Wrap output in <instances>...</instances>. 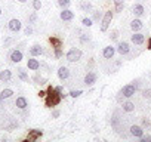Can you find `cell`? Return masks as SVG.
<instances>
[{
  "mask_svg": "<svg viewBox=\"0 0 151 142\" xmlns=\"http://www.w3.org/2000/svg\"><path fill=\"white\" fill-rule=\"evenodd\" d=\"M36 21H37V14H36V12H33V14L28 16V22H30V24H34Z\"/></svg>",
  "mask_w": 151,
  "mask_h": 142,
  "instance_id": "obj_36",
  "label": "cell"
},
{
  "mask_svg": "<svg viewBox=\"0 0 151 142\" xmlns=\"http://www.w3.org/2000/svg\"><path fill=\"white\" fill-rule=\"evenodd\" d=\"M101 19H102V14H101L99 11H95V12H93V15H92V21L99 22Z\"/></svg>",
  "mask_w": 151,
  "mask_h": 142,
  "instance_id": "obj_30",
  "label": "cell"
},
{
  "mask_svg": "<svg viewBox=\"0 0 151 142\" xmlns=\"http://www.w3.org/2000/svg\"><path fill=\"white\" fill-rule=\"evenodd\" d=\"M33 8H34V11H40V8H42L40 0H33Z\"/></svg>",
  "mask_w": 151,
  "mask_h": 142,
  "instance_id": "obj_35",
  "label": "cell"
},
{
  "mask_svg": "<svg viewBox=\"0 0 151 142\" xmlns=\"http://www.w3.org/2000/svg\"><path fill=\"white\" fill-rule=\"evenodd\" d=\"M15 105H17L19 110H25V108L28 107V102H27V99H25L24 96H18L17 101H15Z\"/></svg>",
  "mask_w": 151,
  "mask_h": 142,
  "instance_id": "obj_21",
  "label": "cell"
},
{
  "mask_svg": "<svg viewBox=\"0 0 151 142\" xmlns=\"http://www.w3.org/2000/svg\"><path fill=\"white\" fill-rule=\"evenodd\" d=\"M141 93H142V98H144V99H148V101L151 99V89H150V87L142 89V92H141Z\"/></svg>",
  "mask_w": 151,
  "mask_h": 142,
  "instance_id": "obj_29",
  "label": "cell"
},
{
  "mask_svg": "<svg viewBox=\"0 0 151 142\" xmlns=\"http://www.w3.org/2000/svg\"><path fill=\"white\" fill-rule=\"evenodd\" d=\"M110 40L111 42H117L119 40V30H113L110 33Z\"/></svg>",
  "mask_w": 151,
  "mask_h": 142,
  "instance_id": "obj_32",
  "label": "cell"
},
{
  "mask_svg": "<svg viewBox=\"0 0 151 142\" xmlns=\"http://www.w3.org/2000/svg\"><path fill=\"white\" fill-rule=\"evenodd\" d=\"M124 8V0H114V9L116 12H122Z\"/></svg>",
  "mask_w": 151,
  "mask_h": 142,
  "instance_id": "obj_26",
  "label": "cell"
},
{
  "mask_svg": "<svg viewBox=\"0 0 151 142\" xmlns=\"http://www.w3.org/2000/svg\"><path fill=\"white\" fill-rule=\"evenodd\" d=\"M24 34H25V36H31V34H33V27H31V25H27L25 30H24Z\"/></svg>",
  "mask_w": 151,
  "mask_h": 142,
  "instance_id": "obj_37",
  "label": "cell"
},
{
  "mask_svg": "<svg viewBox=\"0 0 151 142\" xmlns=\"http://www.w3.org/2000/svg\"><path fill=\"white\" fill-rule=\"evenodd\" d=\"M130 42H132L135 46H142L144 42H145V34L136 31V33H133V34L130 36Z\"/></svg>",
  "mask_w": 151,
  "mask_h": 142,
  "instance_id": "obj_8",
  "label": "cell"
},
{
  "mask_svg": "<svg viewBox=\"0 0 151 142\" xmlns=\"http://www.w3.org/2000/svg\"><path fill=\"white\" fill-rule=\"evenodd\" d=\"M42 135H43L42 130H39V129H31V130L28 132L27 138L24 139V142H34V141H37L39 138H42Z\"/></svg>",
  "mask_w": 151,
  "mask_h": 142,
  "instance_id": "obj_7",
  "label": "cell"
},
{
  "mask_svg": "<svg viewBox=\"0 0 151 142\" xmlns=\"http://www.w3.org/2000/svg\"><path fill=\"white\" fill-rule=\"evenodd\" d=\"M132 14H133L136 18H139V16H144V15H145V6H144L141 2H136V3H133V5H132Z\"/></svg>",
  "mask_w": 151,
  "mask_h": 142,
  "instance_id": "obj_6",
  "label": "cell"
},
{
  "mask_svg": "<svg viewBox=\"0 0 151 142\" xmlns=\"http://www.w3.org/2000/svg\"><path fill=\"white\" fill-rule=\"evenodd\" d=\"M17 71H18V77H19V79H21L22 82H27V83L30 82V77H28V73H27V71H25L24 68H18Z\"/></svg>",
  "mask_w": 151,
  "mask_h": 142,
  "instance_id": "obj_23",
  "label": "cell"
},
{
  "mask_svg": "<svg viewBox=\"0 0 151 142\" xmlns=\"http://www.w3.org/2000/svg\"><path fill=\"white\" fill-rule=\"evenodd\" d=\"M114 55H116V47H114V46H105V47L102 49V56H104L105 59L111 61V59L114 58Z\"/></svg>",
  "mask_w": 151,
  "mask_h": 142,
  "instance_id": "obj_11",
  "label": "cell"
},
{
  "mask_svg": "<svg viewBox=\"0 0 151 142\" xmlns=\"http://www.w3.org/2000/svg\"><path fill=\"white\" fill-rule=\"evenodd\" d=\"M27 68L31 70V71H37L40 68V62L37 59H34V56H31L28 61H27Z\"/></svg>",
  "mask_w": 151,
  "mask_h": 142,
  "instance_id": "obj_16",
  "label": "cell"
},
{
  "mask_svg": "<svg viewBox=\"0 0 151 142\" xmlns=\"http://www.w3.org/2000/svg\"><path fill=\"white\" fill-rule=\"evenodd\" d=\"M113 16H114V14H113L111 11L105 12V15L102 16V19H101V31H102V33H105V31L108 30V27H110V24H111V21H113Z\"/></svg>",
  "mask_w": 151,
  "mask_h": 142,
  "instance_id": "obj_4",
  "label": "cell"
},
{
  "mask_svg": "<svg viewBox=\"0 0 151 142\" xmlns=\"http://www.w3.org/2000/svg\"><path fill=\"white\" fill-rule=\"evenodd\" d=\"M129 132H130V135L135 136V138H141V136L144 135L142 126H138V124H132V126L129 127Z\"/></svg>",
  "mask_w": 151,
  "mask_h": 142,
  "instance_id": "obj_14",
  "label": "cell"
},
{
  "mask_svg": "<svg viewBox=\"0 0 151 142\" xmlns=\"http://www.w3.org/2000/svg\"><path fill=\"white\" fill-rule=\"evenodd\" d=\"M58 77H59V80H67L68 77H70V70L67 68V67H59L58 68Z\"/></svg>",
  "mask_w": 151,
  "mask_h": 142,
  "instance_id": "obj_17",
  "label": "cell"
},
{
  "mask_svg": "<svg viewBox=\"0 0 151 142\" xmlns=\"http://www.w3.org/2000/svg\"><path fill=\"white\" fill-rule=\"evenodd\" d=\"M79 40H80V43H89V40H91V34H86V33H82L80 36H79Z\"/></svg>",
  "mask_w": 151,
  "mask_h": 142,
  "instance_id": "obj_28",
  "label": "cell"
},
{
  "mask_svg": "<svg viewBox=\"0 0 151 142\" xmlns=\"http://www.w3.org/2000/svg\"><path fill=\"white\" fill-rule=\"evenodd\" d=\"M12 79V71L11 70H3V71H0V80L8 83L9 80Z\"/></svg>",
  "mask_w": 151,
  "mask_h": 142,
  "instance_id": "obj_20",
  "label": "cell"
},
{
  "mask_svg": "<svg viewBox=\"0 0 151 142\" xmlns=\"http://www.w3.org/2000/svg\"><path fill=\"white\" fill-rule=\"evenodd\" d=\"M116 52H119L122 56H126V55H129L130 53V44L127 43V42H119L117 43V47H116Z\"/></svg>",
  "mask_w": 151,
  "mask_h": 142,
  "instance_id": "obj_5",
  "label": "cell"
},
{
  "mask_svg": "<svg viewBox=\"0 0 151 142\" xmlns=\"http://www.w3.org/2000/svg\"><path fill=\"white\" fill-rule=\"evenodd\" d=\"M59 18H61L64 22H70V21H73V19H74V12H73V11H70L68 8H67V9H62V11H61V14H59Z\"/></svg>",
  "mask_w": 151,
  "mask_h": 142,
  "instance_id": "obj_10",
  "label": "cell"
},
{
  "mask_svg": "<svg viewBox=\"0 0 151 142\" xmlns=\"http://www.w3.org/2000/svg\"><path fill=\"white\" fill-rule=\"evenodd\" d=\"M139 83V80H136V82H132L130 85H126V86H123V89L120 90V96H119V99L123 96V98H132L133 95H135V92H136V89H138V85Z\"/></svg>",
  "mask_w": 151,
  "mask_h": 142,
  "instance_id": "obj_2",
  "label": "cell"
},
{
  "mask_svg": "<svg viewBox=\"0 0 151 142\" xmlns=\"http://www.w3.org/2000/svg\"><path fill=\"white\" fill-rule=\"evenodd\" d=\"M98 80V74L95 71H88V74L85 76V85L86 86H93Z\"/></svg>",
  "mask_w": 151,
  "mask_h": 142,
  "instance_id": "obj_9",
  "label": "cell"
},
{
  "mask_svg": "<svg viewBox=\"0 0 151 142\" xmlns=\"http://www.w3.org/2000/svg\"><path fill=\"white\" fill-rule=\"evenodd\" d=\"M68 95H70L71 98H79L80 95H83V90H80V89H77V90H71Z\"/></svg>",
  "mask_w": 151,
  "mask_h": 142,
  "instance_id": "obj_33",
  "label": "cell"
},
{
  "mask_svg": "<svg viewBox=\"0 0 151 142\" xmlns=\"http://www.w3.org/2000/svg\"><path fill=\"white\" fill-rule=\"evenodd\" d=\"M37 96H39V98H45V96H46V90H40V92L37 93Z\"/></svg>",
  "mask_w": 151,
  "mask_h": 142,
  "instance_id": "obj_43",
  "label": "cell"
},
{
  "mask_svg": "<svg viewBox=\"0 0 151 142\" xmlns=\"http://www.w3.org/2000/svg\"><path fill=\"white\" fill-rule=\"evenodd\" d=\"M56 3H58V6L61 9H67L71 5V0H56Z\"/></svg>",
  "mask_w": 151,
  "mask_h": 142,
  "instance_id": "obj_27",
  "label": "cell"
},
{
  "mask_svg": "<svg viewBox=\"0 0 151 142\" xmlns=\"http://www.w3.org/2000/svg\"><path fill=\"white\" fill-rule=\"evenodd\" d=\"M82 55H83V52H82L80 49L73 47V49H70V50L65 53V58H67L68 62H77V61L82 59Z\"/></svg>",
  "mask_w": 151,
  "mask_h": 142,
  "instance_id": "obj_3",
  "label": "cell"
},
{
  "mask_svg": "<svg viewBox=\"0 0 151 142\" xmlns=\"http://www.w3.org/2000/svg\"><path fill=\"white\" fill-rule=\"evenodd\" d=\"M8 28H9L12 33H18V31H21L22 24H21V21H19V19H11V21H9V24H8Z\"/></svg>",
  "mask_w": 151,
  "mask_h": 142,
  "instance_id": "obj_13",
  "label": "cell"
},
{
  "mask_svg": "<svg viewBox=\"0 0 151 142\" xmlns=\"http://www.w3.org/2000/svg\"><path fill=\"white\" fill-rule=\"evenodd\" d=\"M34 82H36V83H39V85H43V83H46V79H42V77L36 76V77H34Z\"/></svg>",
  "mask_w": 151,
  "mask_h": 142,
  "instance_id": "obj_39",
  "label": "cell"
},
{
  "mask_svg": "<svg viewBox=\"0 0 151 142\" xmlns=\"http://www.w3.org/2000/svg\"><path fill=\"white\" fill-rule=\"evenodd\" d=\"M80 9L83 11V12H92V9H93V6H92V3L91 2H82L80 3Z\"/></svg>",
  "mask_w": 151,
  "mask_h": 142,
  "instance_id": "obj_24",
  "label": "cell"
},
{
  "mask_svg": "<svg viewBox=\"0 0 151 142\" xmlns=\"http://www.w3.org/2000/svg\"><path fill=\"white\" fill-rule=\"evenodd\" d=\"M14 95V90L12 89H5V90H2V92H0V99H9L11 96Z\"/></svg>",
  "mask_w": 151,
  "mask_h": 142,
  "instance_id": "obj_25",
  "label": "cell"
},
{
  "mask_svg": "<svg viewBox=\"0 0 151 142\" xmlns=\"http://www.w3.org/2000/svg\"><path fill=\"white\" fill-rule=\"evenodd\" d=\"M0 16H2V9H0Z\"/></svg>",
  "mask_w": 151,
  "mask_h": 142,
  "instance_id": "obj_48",
  "label": "cell"
},
{
  "mask_svg": "<svg viewBox=\"0 0 151 142\" xmlns=\"http://www.w3.org/2000/svg\"><path fill=\"white\" fill-rule=\"evenodd\" d=\"M55 90H58V92H61V93H62V86H56V87H55Z\"/></svg>",
  "mask_w": 151,
  "mask_h": 142,
  "instance_id": "obj_45",
  "label": "cell"
},
{
  "mask_svg": "<svg viewBox=\"0 0 151 142\" xmlns=\"http://www.w3.org/2000/svg\"><path fill=\"white\" fill-rule=\"evenodd\" d=\"M59 115H61V111L59 110H53L52 111V118H58Z\"/></svg>",
  "mask_w": 151,
  "mask_h": 142,
  "instance_id": "obj_42",
  "label": "cell"
},
{
  "mask_svg": "<svg viewBox=\"0 0 151 142\" xmlns=\"http://www.w3.org/2000/svg\"><path fill=\"white\" fill-rule=\"evenodd\" d=\"M55 52H53V55H55V58L56 59H59V58H62V55H64V52H62V47H58V49H53Z\"/></svg>",
  "mask_w": 151,
  "mask_h": 142,
  "instance_id": "obj_34",
  "label": "cell"
},
{
  "mask_svg": "<svg viewBox=\"0 0 151 142\" xmlns=\"http://www.w3.org/2000/svg\"><path fill=\"white\" fill-rule=\"evenodd\" d=\"M22 58H24V55H22V50H19V49H15V50H12V52L9 53V59H11L12 62H15V64L21 62Z\"/></svg>",
  "mask_w": 151,
  "mask_h": 142,
  "instance_id": "obj_12",
  "label": "cell"
},
{
  "mask_svg": "<svg viewBox=\"0 0 151 142\" xmlns=\"http://www.w3.org/2000/svg\"><path fill=\"white\" fill-rule=\"evenodd\" d=\"M3 107V99H0V108Z\"/></svg>",
  "mask_w": 151,
  "mask_h": 142,
  "instance_id": "obj_46",
  "label": "cell"
},
{
  "mask_svg": "<svg viewBox=\"0 0 151 142\" xmlns=\"http://www.w3.org/2000/svg\"><path fill=\"white\" fill-rule=\"evenodd\" d=\"M150 126H151V120L147 118V117L142 118V127H150Z\"/></svg>",
  "mask_w": 151,
  "mask_h": 142,
  "instance_id": "obj_38",
  "label": "cell"
},
{
  "mask_svg": "<svg viewBox=\"0 0 151 142\" xmlns=\"http://www.w3.org/2000/svg\"><path fill=\"white\" fill-rule=\"evenodd\" d=\"M30 55L31 56H40V55H43V47L40 46V44H33L31 47H30Z\"/></svg>",
  "mask_w": 151,
  "mask_h": 142,
  "instance_id": "obj_19",
  "label": "cell"
},
{
  "mask_svg": "<svg viewBox=\"0 0 151 142\" xmlns=\"http://www.w3.org/2000/svg\"><path fill=\"white\" fill-rule=\"evenodd\" d=\"M139 139H141V142H151V136H150V135H147V136L142 135Z\"/></svg>",
  "mask_w": 151,
  "mask_h": 142,
  "instance_id": "obj_40",
  "label": "cell"
},
{
  "mask_svg": "<svg viewBox=\"0 0 151 142\" xmlns=\"http://www.w3.org/2000/svg\"><path fill=\"white\" fill-rule=\"evenodd\" d=\"M12 43H14V39H12V37H8V39L5 40V47H8V46H11Z\"/></svg>",
  "mask_w": 151,
  "mask_h": 142,
  "instance_id": "obj_41",
  "label": "cell"
},
{
  "mask_svg": "<svg viewBox=\"0 0 151 142\" xmlns=\"http://www.w3.org/2000/svg\"><path fill=\"white\" fill-rule=\"evenodd\" d=\"M49 43H50V46H52L53 49L62 47V44H64L62 39H59V37H56V36H52V37H49Z\"/></svg>",
  "mask_w": 151,
  "mask_h": 142,
  "instance_id": "obj_18",
  "label": "cell"
},
{
  "mask_svg": "<svg viewBox=\"0 0 151 142\" xmlns=\"http://www.w3.org/2000/svg\"><path fill=\"white\" fill-rule=\"evenodd\" d=\"M62 96H61V92L55 90L53 86H47L46 89V96H45V107L46 108H53L56 107L59 102H61Z\"/></svg>",
  "mask_w": 151,
  "mask_h": 142,
  "instance_id": "obj_1",
  "label": "cell"
},
{
  "mask_svg": "<svg viewBox=\"0 0 151 142\" xmlns=\"http://www.w3.org/2000/svg\"><path fill=\"white\" fill-rule=\"evenodd\" d=\"M122 110H123L124 113H133V111H135V104H133L132 101H126V102L122 104Z\"/></svg>",
  "mask_w": 151,
  "mask_h": 142,
  "instance_id": "obj_22",
  "label": "cell"
},
{
  "mask_svg": "<svg viewBox=\"0 0 151 142\" xmlns=\"http://www.w3.org/2000/svg\"><path fill=\"white\" fill-rule=\"evenodd\" d=\"M82 24H83V27H92L93 25V21H92V18H83L82 19Z\"/></svg>",
  "mask_w": 151,
  "mask_h": 142,
  "instance_id": "obj_31",
  "label": "cell"
},
{
  "mask_svg": "<svg viewBox=\"0 0 151 142\" xmlns=\"http://www.w3.org/2000/svg\"><path fill=\"white\" fill-rule=\"evenodd\" d=\"M129 27H130V30H132L133 33H136V31L142 30V27H144V25H142V21H141V19L135 18V19H132V21H130Z\"/></svg>",
  "mask_w": 151,
  "mask_h": 142,
  "instance_id": "obj_15",
  "label": "cell"
},
{
  "mask_svg": "<svg viewBox=\"0 0 151 142\" xmlns=\"http://www.w3.org/2000/svg\"><path fill=\"white\" fill-rule=\"evenodd\" d=\"M147 49H151V39H148L147 42Z\"/></svg>",
  "mask_w": 151,
  "mask_h": 142,
  "instance_id": "obj_44",
  "label": "cell"
},
{
  "mask_svg": "<svg viewBox=\"0 0 151 142\" xmlns=\"http://www.w3.org/2000/svg\"><path fill=\"white\" fill-rule=\"evenodd\" d=\"M18 2H19V3H25V2H27V0H18Z\"/></svg>",
  "mask_w": 151,
  "mask_h": 142,
  "instance_id": "obj_47",
  "label": "cell"
}]
</instances>
